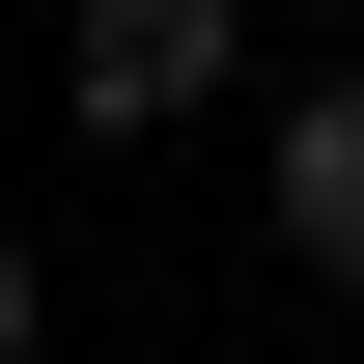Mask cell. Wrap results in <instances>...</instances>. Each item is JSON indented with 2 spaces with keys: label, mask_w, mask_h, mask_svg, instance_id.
Wrapping results in <instances>:
<instances>
[{
  "label": "cell",
  "mask_w": 364,
  "mask_h": 364,
  "mask_svg": "<svg viewBox=\"0 0 364 364\" xmlns=\"http://www.w3.org/2000/svg\"><path fill=\"white\" fill-rule=\"evenodd\" d=\"M225 56H252V0H85L56 85H85V140H168V112H225Z\"/></svg>",
  "instance_id": "obj_1"
},
{
  "label": "cell",
  "mask_w": 364,
  "mask_h": 364,
  "mask_svg": "<svg viewBox=\"0 0 364 364\" xmlns=\"http://www.w3.org/2000/svg\"><path fill=\"white\" fill-rule=\"evenodd\" d=\"M280 252L364 309V56H336V85H280Z\"/></svg>",
  "instance_id": "obj_2"
},
{
  "label": "cell",
  "mask_w": 364,
  "mask_h": 364,
  "mask_svg": "<svg viewBox=\"0 0 364 364\" xmlns=\"http://www.w3.org/2000/svg\"><path fill=\"white\" fill-rule=\"evenodd\" d=\"M0 364H28V252H0Z\"/></svg>",
  "instance_id": "obj_3"
}]
</instances>
